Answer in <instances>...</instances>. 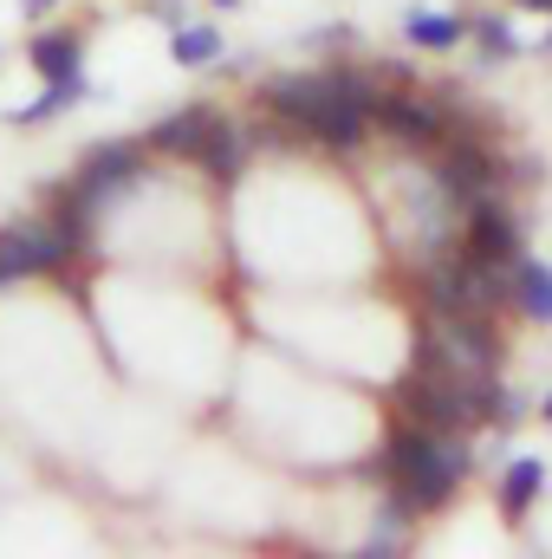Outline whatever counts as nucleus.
<instances>
[{
    "label": "nucleus",
    "instance_id": "obj_18",
    "mask_svg": "<svg viewBox=\"0 0 552 559\" xmlns=\"http://www.w3.org/2000/svg\"><path fill=\"white\" fill-rule=\"evenodd\" d=\"M475 33H481V52H488V59H514V52H520V39H514V26H507L501 13H488V20H475Z\"/></svg>",
    "mask_w": 552,
    "mask_h": 559
},
{
    "label": "nucleus",
    "instance_id": "obj_16",
    "mask_svg": "<svg viewBox=\"0 0 552 559\" xmlns=\"http://www.w3.org/2000/svg\"><path fill=\"white\" fill-rule=\"evenodd\" d=\"M169 59H176V66H189V72H195V66H215V59H221V33H215V26H189V20H182V26L169 33Z\"/></svg>",
    "mask_w": 552,
    "mask_h": 559
},
{
    "label": "nucleus",
    "instance_id": "obj_20",
    "mask_svg": "<svg viewBox=\"0 0 552 559\" xmlns=\"http://www.w3.org/2000/svg\"><path fill=\"white\" fill-rule=\"evenodd\" d=\"M514 7H527V13H547V20H552V0H514Z\"/></svg>",
    "mask_w": 552,
    "mask_h": 559
},
{
    "label": "nucleus",
    "instance_id": "obj_12",
    "mask_svg": "<svg viewBox=\"0 0 552 559\" xmlns=\"http://www.w3.org/2000/svg\"><path fill=\"white\" fill-rule=\"evenodd\" d=\"M26 59L39 79H72L85 66V39L79 33H39V39H26Z\"/></svg>",
    "mask_w": 552,
    "mask_h": 559
},
{
    "label": "nucleus",
    "instance_id": "obj_17",
    "mask_svg": "<svg viewBox=\"0 0 552 559\" xmlns=\"http://www.w3.org/2000/svg\"><path fill=\"white\" fill-rule=\"evenodd\" d=\"M514 299H520V312H533V319L552 325V267H540V261H514Z\"/></svg>",
    "mask_w": 552,
    "mask_h": 559
},
{
    "label": "nucleus",
    "instance_id": "obj_5",
    "mask_svg": "<svg viewBox=\"0 0 552 559\" xmlns=\"http://www.w3.org/2000/svg\"><path fill=\"white\" fill-rule=\"evenodd\" d=\"M72 261V241L52 228V215L46 222H13V228H0V286L7 280H26V274H52V267H65Z\"/></svg>",
    "mask_w": 552,
    "mask_h": 559
},
{
    "label": "nucleus",
    "instance_id": "obj_1",
    "mask_svg": "<svg viewBox=\"0 0 552 559\" xmlns=\"http://www.w3.org/2000/svg\"><path fill=\"white\" fill-rule=\"evenodd\" d=\"M267 111L286 131L345 156L371 131V79L364 72H286L267 85Z\"/></svg>",
    "mask_w": 552,
    "mask_h": 559
},
{
    "label": "nucleus",
    "instance_id": "obj_11",
    "mask_svg": "<svg viewBox=\"0 0 552 559\" xmlns=\"http://www.w3.org/2000/svg\"><path fill=\"white\" fill-rule=\"evenodd\" d=\"M540 488H547V462H533V455H514V462H507V475H501V508H507V521H514V527L533 514Z\"/></svg>",
    "mask_w": 552,
    "mask_h": 559
},
{
    "label": "nucleus",
    "instance_id": "obj_3",
    "mask_svg": "<svg viewBox=\"0 0 552 559\" xmlns=\"http://www.w3.org/2000/svg\"><path fill=\"white\" fill-rule=\"evenodd\" d=\"M494 397H501V384L488 378V384H468V378H455V371H442V365H416L410 378L397 384V404L410 411L416 423H429V429H475L481 417H494Z\"/></svg>",
    "mask_w": 552,
    "mask_h": 559
},
{
    "label": "nucleus",
    "instance_id": "obj_22",
    "mask_svg": "<svg viewBox=\"0 0 552 559\" xmlns=\"http://www.w3.org/2000/svg\"><path fill=\"white\" fill-rule=\"evenodd\" d=\"M540 52H552V33H547V39H540Z\"/></svg>",
    "mask_w": 552,
    "mask_h": 559
},
{
    "label": "nucleus",
    "instance_id": "obj_21",
    "mask_svg": "<svg viewBox=\"0 0 552 559\" xmlns=\"http://www.w3.org/2000/svg\"><path fill=\"white\" fill-rule=\"evenodd\" d=\"M540 417H547V423H552V397H547V404H540Z\"/></svg>",
    "mask_w": 552,
    "mask_h": 559
},
{
    "label": "nucleus",
    "instance_id": "obj_19",
    "mask_svg": "<svg viewBox=\"0 0 552 559\" xmlns=\"http://www.w3.org/2000/svg\"><path fill=\"white\" fill-rule=\"evenodd\" d=\"M52 7H59V0H20V13H26V20H46Z\"/></svg>",
    "mask_w": 552,
    "mask_h": 559
},
{
    "label": "nucleus",
    "instance_id": "obj_10",
    "mask_svg": "<svg viewBox=\"0 0 552 559\" xmlns=\"http://www.w3.org/2000/svg\"><path fill=\"white\" fill-rule=\"evenodd\" d=\"M208 131H215V111L208 105H189V111H176V118H163L149 131V150H163V156H202Z\"/></svg>",
    "mask_w": 552,
    "mask_h": 559
},
{
    "label": "nucleus",
    "instance_id": "obj_15",
    "mask_svg": "<svg viewBox=\"0 0 552 559\" xmlns=\"http://www.w3.org/2000/svg\"><path fill=\"white\" fill-rule=\"evenodd\" d=\"M202 163H208V176H215V182H235V176H241V163H248L241 124L215 118V131H208V143H202Z\"/></svg>",
    "mask_w": 552,
    "mask_h": 559
},
{
    "label": "nucleus",
    "instance_id": "obj_13",
    "mask_svg": "<svg viewBox=\"0 0 552 559\" xmlns=\"http://www.w3.org/2000/svg\"><path fill=\"white\" fill-rule=\"evenodd\" d=\"M79 98H92V85H85V72H72V79H46V92L33 98V105H20V111H7L13 124H46V118H59V111H72Z\"/></svg>",
    "mask_w": 552,
    "mask_h": 559
},
{
    "label": "nucleus",
    "instance_id": "obj_14",
    "mask_svg": "<svg viewBox=\"0 0 552 559\" xmlns=\"http://www.w3.org/2000/svg\"><path fill=\"white\" fill-rule=\"evenodd\" d=\"M404 33H410L422 52H448V46L468 39V20H461V13H429V7H416L410 20H404Z\"/></svg>",
    "mask_w": 552,
    "mask_h": 559
},
{
    "label": "nucleus",
    "instance_id": "obj_2",
    "mask_svg": "<svg viewBox=\"0 0 552 559\" xmlns=\"http://www.w3.org/2000/svg\"><path fill=\"white\" fill-rule=\"evenodd\" d=\"M468 442L455 436V429H429V423H404V429H391V442H384V468H391V495L410 508V514H435V508H448V495L461 488V475H468Z\"/></svg>",
    "mask_w": 552,
    "mask_h": 559
},
{
    "label": "nucleus",
    "instance_id": "obj_7",
    "mask_svg": "<svg viewBox=\"0 0 552 559\" xmlns=\"http://www.w3.org/2000/svg\"><path fill=\"white\" fill-rule=\"evenodd\" d=\"M435 182H442L448 202H468V209H475L481 195H494L501 169H494V156H488L475 138H448L442 143V163H435Z\"/></svg>",
    "mask_w": 552,
    "mask_h": 559
},
{
    "label": "nucleus",
    "instance_id": "obj_6",
    "mask_svg": "<svg viewBox=\"0 0 552 559\" xmlns=\"http://www.w3.org/2000/svg\"><path fill=\"white\" fill-rule=\"evenodd\" d=\"M137 176H143V150L137 143H105V150H92V156L79 163V182H72L65 195H72L85 215H98V209H105L118 189H131Z\"/></svg>",
    "mask_w": 552,
    "mask_h": 559
},
{
    "label": "nucleus",
    "instance_id": "obj_23",
    "mask_svg": "<svg viewBox=\"0 0 552 559\" xmlns=\"http://www.w3.org/2000/svg\"><path fill=\"white\" fill-rule=\"evenodd\" d=\"M215 7H241V0H215Z\"/></svg>",
    "mask_w": 552,
    "mask_h": 559
},
{
    "label": "nucleus",
    "instance_id": "obj_8",
    "mask_svg": "<svg viewBox=\"0 0 552 559\" xmlns=\"http://www.w3.org/2000/svg\"><path fill=\"white\" fill-rule=\"evenodd\" d=\"M371 118L404 143V150H442V143L455 138V131H448V118H442L435 105L404 98V92H397V98H371Z\"/></svg>",
    "mask_w": 552,
    "mask_h": 559
},
{
    "label": "nucleus",
    "instance_id": "obj_9",
    "mask_svg": "<svg viewBox=\"0 0 552 559\" xmlns=\"http://www.w3.org/2000/svg\"><path fill=\"white\" fill-rule=\"evenodd\" d=\"M468 254L475 261H494V267H514L520 261V222L494 195H481L475 215H468Z\"/></svg>",
    "mask_w": 552,
    "mask_h": 559
},
{
    "label": "nucleus",
    "instance_id": "obj_4",
    "mask_svg": "<svg viewBox=\"0 0 552 559\" xmlns=\"http://www.w3.org/2000/svg\"><path fill=\"white\" fill-rule=\"evenodd\" d=\"M422 293H429V306H435V312H494V306L514 293V280H501L494 261L461 254V261H448V267H429Z\"/></svg>",
    "mask_w": 552,
    "mask_h": 559
}]
</instances>
